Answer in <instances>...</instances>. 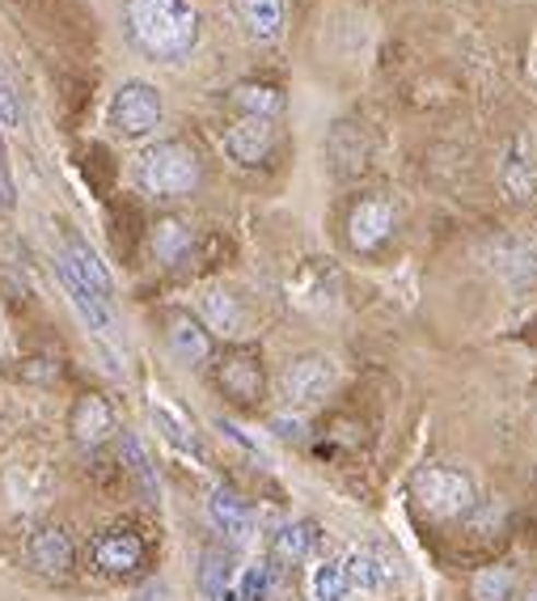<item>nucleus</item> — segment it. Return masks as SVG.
<instances>
[{"mask_svg":"<svg viewBox=\"0 0 537 601\" xmlns=\"http://www.w3.org/2000/svg\"><path fill=\"white\" fill-rule=\"evenodd\" d=\"M127 34L149 60H183L199 43V13L190 0H127Z\"/></svg>","mask_w":537,"mask_h":601,"instance_id":"f257e3e1","label":"nucleus"},{"mask_svg":"<svg viewBox=\"0 0 537 601\" xmlns=\"http://www.w3.org/2000/svg\"><path fill=\"white\" fill-rule=\"evenodd\" d=\"M136 183L157 195V199H178L199 187V158L178 140H161L153 149H144L136 161Z\"/></svg>","mask_w":537,"mask_h":601,"instance_id":"f03ea898","label":"nucleus"},{"mask_svg":"<svg viewBox=\"0 0 537 601\" xmlns=\"http://www.w3.org/2000/svg\"><path fill=\"white\" fill-rule=\"evenodd\" d=\"M415 500L423 512H432V517H462L466 508L475 505V487H470V478L462 475V471H453V466H423L411 483Z\"/></svg>","mask_w":537,"mask_h":601,"instance_id":"7ed1b4c3","label":"nucleus"},{"mask_svg":"<svg viewBox=\"0 0 537 601\" xmlns=\"http://www.w3.org/2000/svg\"><path fill=\"white\" fill-rule=\"evenodd\" d=\"M161 111H165L161 94L149 81H127L124 90L115 94V102H110V119H115V127L124 131L127 140H140V136L157 131Z\"/></svg>","mask_w":537,"mask_h":601,"instance_id":"20e7f679","label":"nucleus"},{"mask_svg":"<svg viewBox=\"0 0 537 601\" xmlns=\"http://www.w3.org/2000/svg\"><path fill=\"white\" fill-rule=\"evenodd\" d=\"M339 381V365L330 356H301L284 369V394L296 403H322Z\"/></svg>","mask_w":537,"mask_h":601,"instance_id":"39448f33","label":"nucleus"},{"mask_svg":"<svg viewBox=\"0 0 537 601\" xmlns=\"http://www.w3.org/2000/svg\"><path fill=\"white\" fill-rule=\"evenodd\" d=\"M60 263L81 280V285L90 288V292H97L102 301H110L115 297V280H110V271H106V263L97 258V251L81 238V233H63V254Z\"/></svg>","mask_w":537,"mask_h":601,"instance_id":"423d86ee","label":"nucleus"},{"mask_svg":"<svg viewBox=\"0 0 537 601\" xmlns=\"http://www.w3.org/2000/svg\"><path fill=\"white\" fill-rule=\"evenodd\" d=\"M72 539L63 534L60 525H43V530H34L31 539H26V559H31L34 571H43V576H51V580H60L72 571Z\"/></svg>","mask_w":537,"mask_h":601,"instance_id":"0eeeda50","label":"nucleus"},{"mask_svg":"<svg viewBox=\"0 0 537 601\" xmlns=\"http://www.w3.org/2000/svg\"><path fill=\"white\" fill-rule=\"evenodd\" d=\"M271 145H276V127L271 119H258V115H246L224 131V153L237 165H258L271 153Z\"/></svg>","mask_w":537,"mask_h":601,"instance_id":"6e6552de","label":"nucleus"},{"mask_svg":"<svg viewBox=\"0 0 537 601\" xmlns=\"http://www.w3.org/2000/svg\"><path fill=\"white\" fill-rule=\"evenodd\" d=\"M389 229H394V204L389 199H364L351 208L348 238L355 251H377L389 238Z\"/></svg>","mask_w":537,"mask_h":601,"instance_id":"1a4fd4ad","label":"nucleus"},{"mask_svg":"<svg viewBox=\"0 0 537 601\" xmlns=\"http://www.w3.org/2000/svg\"><path fill=\"white\" fill-rule=\"evenodd\" d=\"M94 564L106 576H127L144 564V542L136 539L131 530H110V534H97L94 542Z\"/></svg>","mask_w":537,"mask_h":601,"instance_id":"9d476101","label":"nucleus"},{"mask_svg":"<svg viewBox=\"0 0 537 601\" xmlns=\"http://www.w3.org/2000/svg\"><path fill=\"white\" fill-rule=\"evenodd\" d=\"M500 183H504L507 195H512V199H521V204L537 195V158L521 136H516V140H507L504 161H500Z\"/></svg>","mask_w":537,"mask_h":601,"instance_id":"9b49d317","label":"nucleus"},{"mask_svg":"<svg viewBox=\"0 0 537 601\" xmlns=\"http://www.w3.org/2000/svg\"><path fill=\"white\" fill-rule=\"evenodd\" d=\"M56 276H60L68 301L77 305V314L90 322V331H97V335H115V305H110V301H102L97 292H90V288L81 285V280H77L63 263H56Z\"/></svg>","mask_w":537,"mask_h":601,"instance_id":"f8f14e48","label":"nucleus"},{"mask_svg":"<svg viewBox=\"0 0 537 601\" xmlns=\"http://www.w3.org/2000/svg\"><path fill=\"white\" fill-rule=\"evenodd\" d=\"M208 517H212V525L229 534V539H250L254 530V512L250 505L233 492V487H217L212 492V500H208Z\"/></svg>","mask_w":537,"mask_h":601,"instance_id":"ddd939ff","label":"nucleus"},{"mask_svg":"<svg viewBox=\"0 0 537 601\" xmlns=\"http://www.w3.org/2000/svg\"><path fill=\"white\" fill-rule=\"evenodd\" d=\"M110 432H115V412H110V403L97 398V394H85V398L72 407V437L81 444H102Z\"/></svg>","mask_w":537,"mask_h":601,"instance_id":"4468645a","label":"nucleus"},{"mask_svg":"<svg viewBox=\"0 0 537 601\" xmlns=\"http://www.w3.org/2000/svg\"><path fill=\"white\" fill-rule=\"evenodd\" d=\"M170 348L187 365H203L212 356V339H208V331L190 314H174L170 317Z\"/></svg>","mask_w":537,"mask_h":601,"instance_id":"2eb2a0df","label":"nucleus"},{"mask_svg":"<svg viewBox=\"0 0 537 601\" xmlns=\"http://www.w3.org/2000/svg\"><path fill=\"white\" fill-rule=\"evenodd\" d=\"M233 580H237L233 555L221 551V546L203 551V559H199V589H203L212 601H224V598H233Z\"/></svg>","mask_w":537,"mask_h":601,"instance_id":"dca6fc26","label":"nucleus"},{"mask_svg":"<svg viewBox=\"0 0 537 601\" xmlns=\"http://www.w3.org/2000/svg\"><path fill=\"white\" fill-rule=\"evenodd\" d=\"M237 18L258 43H271L284 31V4L280 0H237Z\"/></svg>","mask_w":537,"mask_h":601,"instance_id":"f3484780","label":"nucleus"},{"mask_svg":"<svg viewBox=\"0 0 537 601\" xmlns=\"http://www.w3.org/2000/svg\"><path fill=\"white\" fill-rule=\"evenodd\" d=\"M343 576H348V589H360V593H377L381 585L389 580V568L377 551H351L343 559Z\"/></svg>","mask_w":537,"mask_h":601,"instance_id":"a211bd4d","label":"nucleus"},{"mask_svg":"<svg viewBox=\"0 0 537 601\" xmlns=\"http://www.w3.org/2000/svg\"><path fill=\"white\" fill-rule=\"evenodd\" d=\"M258 365H254V356H242V351H233V356H224L221 365V385L233 394V398H254V390H258Z\"/></svg>","mask_w":537,"mask_h":601,"instance_id":"6ab92c4d","label":"nucleus"},{"mask_svg":"<svg viewBox=\"0 0 537 601\" xmlns=\"http://www.w3.org/2000/svg\"><path fill=\"white\" fill-rule=\"evenodd\" d=\"M317 525L314 521H292V525H284L280 534H276V559H284V564H301L310 551L317 546Z\"/></svg>","mask_w":537,"mask_h":601,"instance_id":"aec40b11","label":"nucleus"},{"mask_svg":"<svg viewBox=\"0 0 537 601\" xmlns=\"http://www.w3.org/2000/svg\"><path fill=\"white\" fill-rule=\"evenodd\" d=\"M153 254H157L161 263H170V267H178L183 258L190 254V229L183 221H161L153 229Z\"/></svg>","mask_w":537,"mask_h":601,"instance_id":"412c9836","label":"nucleus"},{"mask_svg":"<svg viewBox=\"0 0 537 601\" xmlns=\"http://www.w3.org/2000/svg\"><path fill=\"white\" fill-rule=\"evenodd\" d=\"M153 424L161 428V437L174 444V449H183V453H195L199 458V437H195V428H190L187 419L178 412H170V407H153Z\"/></svg>","mask_w":537,"mask_h":601,"instance_id":"4be33fe9","label":"nucleus"},{"mask_svg":"<svg viewBox=\"0 0 537 601\" xmlns=\"http://www.w3.org/2000/svg\"><path fill=\"white\" fill-rule=\"evenodd\" d=\"M310 593L314 601H343L351 593L348 589V576H343V564H335V559H322L310 576Z\"/></svg>","mask_w":537,"mask_h":601,"instance_id":"5701e85b","label":"nucleus"},{"mask_svg":"<svg viewBox=\"0 0 537 601\" xmlns=\"http://www.w3.org/2000/svg\"><path fill=\"white\" fill-rule=\"evenodd\" d=\"M203 317H208V326L221 331V335H237V331H242V310H237V301H233L229 292H208V297H203Z\"/></svg>","mask_w":537,"mask_h":601,"instance_id":"b1692460","label":"nucleus"},{"mask_svg":"<svg viewBox=\"0 0 537 601\" xmlns=\"http://www.w3.org/2000/svg\"><path fill=\"white\" fill-rule=\"evenodd\" d=\"M233 102L246 111V115H258V119H271L280 111V94L267 90V85H237L233 90Z\"/></svg>","mask_w":537,"mask_h":601,"instance_id":"393cba45","label":"nucleus"},{"mask_svg":"<svg viewBox=\"0 0 537 601\" xmlns=\"http://www.w3.org/2000/svg\"><path fill=\"white\" fill-rule=\"evenodd\" d=\"M500 271H507V285L516 288H529V285H537V251H525V246H516L512 251V258H504L500 263Z\"/></svg>","mask_w":537,"mask_h":601,"instance_id":"a878e982","label":"nucleus"},{"mask_svg":"<svg viewBox=\"0 0 537 601\" xmlns=\"http://www.w3.org/2000/svg\"><path fill=\"white\" fill-rule=\"evenodd\" d=\"M267 589H271V568H267V564H250V568H242V576L233 580V598L237 601H262Z\"/></svg>","mask_w":537,"mask_h":601,"instance_id":"bb28decb","label":"nucleus"},{"mask_svg":"<svg viewBox=\"0 0 537 601\" xmlns=\"http://www.w3.org/2000/svg\"><path fill=\"white\" fill-rule=\"evenodd\" d=\"M0 127H4V131H17V127H22V94H17L13 77L4 72V63H0Z\"/></svg>","mask_w":537,"mask_h":601,"instance_id":"cd10ccee","label":"nucleus"},{"mask_svg":"<svg viewBox=\"0 0 537 601\" xmlns=\"http://www.w3.org/2000/svg\"><path fill=\"white\" fill-rule=\"evenodd\" d=\"M507 589H512V571L507 568H487L475 580V598L478 601H504Z\"/></svg>","mask_w":537,"mask_h":601,"instance_id":"c85d7f7f","label":"nucleus"},{"mask_svg":"<svg viewBox=\"0 0 537 601\" xmlns=\"http://www.w3.org/2000/svg\"><path fill=\"white\" fill-rule=\"evenodd\" d=\"M124 449H127L131 471L144 478V492H149V496H157V478H153V466H149V458H144V444L136 441V437H124Z\"/></svg>","mask_w":537,"mask_h":601,"instance_id":"c756f323","label":"nucleus"},{"mask_svg":"<svg viewBox=\"0 0 537 601\" xmlns=\"http://www.w3.org/2000/svg\"><path fill=\"white\" fill-rule=\"evenodd\" d=\"M17 204V190H13V174H9V158H4V140H0V208L9 212Z\"/></svg>","mask_w":537,"mask_h":601,"instance_id":"7c9ffc66","label":"nucleus"},{"mask_svg":"<svg viewBox=\"0 0 537 601\" xmlns=\"http://www.w3.org/2000/svg\"><path fill=\"white\" fill-rule=\"evenodd\" d=\"M131 601H165V589H161V585H149V589H140Z\"/></svg>","mask_w":537,"mask_h":601,"instance_id":"2f4dec72","label":"nucleus"},{"mask_svg":"<svg viewBox=\"0 0 537 601\" xmlns=\"http://www.w3.org/2000/svg\"><path fill=\"white\" fill-rule=\"evenodd\" d=\"M525 601H537V589H534V593H529V598H525Z\"/></svg>","mask_w":537,"mask_h":601,"instance_id":"473e14b6","label":"nucleus"},{"mask_svg":"<svg viewBox=\"0 0 537 601\" xmlns=\"http://www.w3.org/2000/svg\"><path fill=\"white\" fill-rule=\"evenodd\" d=\"M534 81H537V63H534Z\"/></svg>","mask_w":537,"mask_h":601,"instance_id":"72a5a7b5","label":"nucleus"}]
</instances>
